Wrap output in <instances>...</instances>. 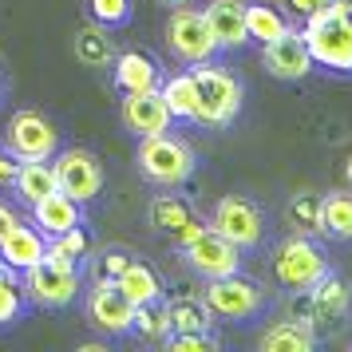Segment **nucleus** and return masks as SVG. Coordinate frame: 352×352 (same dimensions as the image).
<instances>
[{"instance_id": "nucleus-7", "label": "nucleus", "mask_w": 352, "mask_h": 352, "mask_svg": "<svg viewBox=\"0 0 352 352\" xmlns=\"http://www.w3.org/2000/svg\"><path fill=\"white\" fill-rule=\"evenodd\" d=\"M52 175H56V190H64L76 202H96L103 190V162L83 151V146H67L52 155Z\"/></svg>"}, {"instance_id": "nucleus-13", "label": "nucleus", "mask_w": 352, "mask_h": 352, "mask_svg": "<svg viewBox=\"0 0 352 352\" xmlns=\"http://www.w3.org/2000/svg\"><path fill=\"white\" fill-rule=\"evenodd\" d=\"M87 320L107 336H127L131 320H135V305L119 293L115 281H99L96 277V285L87 289Z\"/></svg>"}, {"instance_id": "nucleus-41", "label": "nucleus", "mask_w": 352, "mask_h": 352, "mask_svg": "<svg viewBox=\"0 0 352 352\" xmlns=\"http://www.w3.org/2000/svg\"><path fill=\"white\" fill-rule=\"evenodd\" d=\"M162 4H190V0H162Z\"/></svg>"}, {"instance_id": "nucleus-33", "label": "nucleus", "mask_w": 352, "mask_h": 352, "mask_svg": "<svg viewBox=\"0 0 352 352\" xmlns=\"http://www.w3.org/2000/svg\"><path fill=\"white\" fill-rule=\"evenodd\" d=\"M170 352H218V336L214 333H170L166 336Z\"/></svg>"}, {"instance_id": "nucleus-35", "label": "nucleus", "mask_w": 352, "mask_h": 352, "mask_svg": "<svg viewBox=\"0 0 352 352\" xmlns=\"http://www.w3.org/2000/svg\"><path fill=\"white\" fill-rule=\"evenodd\" d=\"M56 250H64V254H72V257H83L87 254V234H83V226H72L67 234H60V238H48Z\"/></svg>"}, {"instance_id": "nucleus-11", "label": "nucleus", "mask_w": 352, "mask_h": 352, "mask_svg": "<svg viewBox=\"0 0 352 352\" xmlns=\"http://www.w3.org/2000/svg\"><path fill=\"white\" fill-rule=\"evenodd\" d=\"M182 257H186V265H190L198 277H206V281L241 270V250L234 241H226L214 226H206L194 241H186V245H182Z\"/></svg>"}, {"instance_id": "nucleus-17", "label": "nucleus", "mask_w": 352, "mask_h": 352, "mask_svg": "<svg viewBox=\"0 0 352 352\" xmlns=\"http://www.w3.org/2000/svg\"><path fill=\"white\" fill-rule=\"evenodd\" d=\"M32 222L44 238H60L72 226H83V210H80V202L67 198L64 190H52V194H44L40 202H32Z\"/></svg>"}, {"instance_id": "nucleus-40", "label": "nucleus", "mask_w": 352, "mask_h": 352, "mask_svg": "<svg viewBox=\"0 0 352 352\" xmlns=\"http://www.w3.org/2000/svg\"><path fill=\"white\" fill-rule=\"evenodd\" d=\"M333 4H340V8H344V12H352V0H333Z\"/></svg>"}, {"instance_id": "nucleus-10", "label": "nucleus", "mask_w": 352, "mask_h": 352, "mask_svg": "<svg viewBox=\"0 0 352 352\" xmlns=\"http://www.w3.org/2000/svg\"><path fill=\"white\" fill-rule=\"evenodd\" d=\"M210 226H214L226 241H234L238 250H257V245H261V234H265L261 210H257L250 198H241V194H226V198H218Z\"/></svg>"}, {"instance_id": "nucleus-18", "label": "nucleus", "mask_w": 352, "mask_h": 352, "mask_svg": "<svg viewBox=\"0 0 352 352\" xmlns=\"http://www.w3.org/2000/svg\"><path fill=\"white\" fill-rule=\"evenodd\" d=\"M44 250H48V238L36 226H24V222H16L0 238V261L16 273H24L36 261H44Z\"/></svg>"}, {"instance_id": "nucleus-1", "label": "nucleus", "mask_w": 352, "mask_h": 352, "mask_svg": "<svg viewBox=\"0 0 352 352\" xmlns=\"http://www.w3.org/2000/svg\"><path fill=\"white\" fill-rule=\"evenodd\" d=\"M301 36L317 67L352 76V12H344L340 4H329L313 16H305Z\"/></svg>"}, {"instance_id": "nucleus-12", "label": "nucleus", "mask_w": 352, "mask_h": 352, "mask_svg": "<svg viewBox=\"0 0 352 352\" xmlns=\"http://www.w3.org/2000/svg\"><path fill=\"white\" fill-rule=\"evenodd\" d=\"M261 64L270 72L273 80H285V83H297L305 80L309 72H313V56H309V44H305V36L297 28H285V32L270 40V44H261Z\"/></svg>"}, {"instance_id": "nucleus-25", "label": "nucleus", "mask_w": 352, "mask_h": 352, "mask_svg": "<svg viewBox=\"0 0 352 352\" xmlns=\"http://www.w3.org/2000/svg\"><path fill=\"white\" fill-rule=\"evenodd\" d=\"M159 91H162V99H166V107H170L175 119H182V123H194L198 119V87H194L190 72H178L170 80H162Z\"/></svg>"}, {"instance_id": "nucleus-27", "label": "nucleus", "mask_w": 352, "mask_h": 352, "mask_svg": "<svg viewBox=\"0 0 352 352\" xmlns=\"http://www.w3.org/2000/svg\"><path fill=\"white\" fill-rule=\"evenodd\" d=\"M146 218H151L155 230H162V234L175 238L178 230L194 218V210H190V202H186L182 194H159V198L151 202V210H146Z\"/></svg>"}, {"instance_id": "nucleus-39", "label": "nucleus", "mask_w": 352, "mask_h": 352, "mask_svg": "<svg viewBox=\"0 0 352 352\" xmlns=\"http://www.w3.org/2000/svg\"><path fill=\"white\" fill-rule=\"evenodd\" d=\"M12 175H16V159L8 162L4 155H0V186H8V182H12Z\"/></svg>"}, {"instance_id": "nucleus-21", "label": "nucleus", "mask_w": 352, "mask_h": 352, "mask_svg": "<svg viewBox=\"0 0 352 352\" xmlns=\"http://www.w3.org/2000/svg\"><path fill=\"white\" fill-rule=\"evenodd\" d=\"M115 285H119V293H123L131 305H146V301H159V297H162L159 273L151 270L146 261H135V257L123 265V273L115 277Z\"/></svg>"}, {"instance_id": "nucleus-9", "label": "nucleus", "mask_w": 352, "mask_h": 352, "mask_svg": "<svg viewBox=\"0 0 352 352\" xmlns=\"http://www.w3.org/2000/svg\"><path fill=\"white\" fill-rule=\"evenodd\" d=\"M24 297L40 309H67L80 297V270H56L48 261H36L20 273Z\"/></svg>"}, {"instance_id": "nucleus-20", "label": "nucleus", "mask_w": 352, "mask_h": 352, "mask_svg": "<svg viewBox=\"0 0 352 352\" xmlns=\"http://www.w3.org/2000/svg\"><path fill=\"white\" fill-rule=\"evenodd\" d=\"M261 352H313L317 349V329L305 320H273L265 333L257 336Z\"/></svg>"}, {"instance_id": "nucleus-38", "label": "nucleus", "mask_w": 352, "mask_h": 352, "mask_svg": "<svg viewBox=\"0 0 352 352\" xmlns=\"http://www.w3.org/2000/svg\"><path fill=\"white\" fill-rule=\"evenodd\" d=\"M16 222H20V214L8 206V202H0V238H4V234H8V230H12Z\"/></svg>"}, {"instance_id": "nucleus-30", "label": "nucleus", "mask_w": 352, "mask_h": 352, "mask_svg": "<svg viewBox=\"0 0 352 352\" xmlns=\"http://www.w3.org/2000/svg\"><path fill=\"white\" fill-rule=\"evenodd\" d=\"M131 333H139L143 340H166L170 336V313H166V305L159 301H146V305H135V320H131Z\"/></svg>"}, {"instance_id": "nucleus-26", "label": "nucleus", "mask_w": 352, "mask_h": 352, "mask_svg": "<svg viewBox=\"0 0 352 352\" xmlns=\"http://www.w3.org/2000/svg\"><path fill=\"white\" fill-rule=\"evenodd\" d=\"M166 313H170V333H210L214 329V313L202 297H175L166 305Z\"/></svg>"}, {"instance_id": "nucleus-6", "label": "nucleus", "mask_w": 352, "mask_h": 352, "mask_svg": "<svg viewBox=\"0 0 352 352\" xmlns=\"http://www.w3.org/2000/svg\"><path fill=\"white\" fill-rule=\"evenodd\" d=\"M60 151V131L48 115L40 111H16L4 127V155L16 162L28 159H52Z\"/></svg>"}, {"instance_id": "nucleus-15", "label": "nucleus", "mask_w": 352, "mask_h": 352, "mask_svg": "<svg viewBox=\"0 0 352 352\" xmlns=\"http://www.w3.org/2000/svg\"><path fill=\"white\" fill-rule=\"evenodd\" d=\"M206 16V28L214 36L218 52H238L250 44V32H245V0H210L202 8Z\"/></svg>"}, {"instance_id": "nucleus-34", "label": "nucleus", "mask_w": 352, "mask_h": 352, "mask_svg": "<svg viewBox=\"0 0 352 352\" xmlns=\"http://www.w3.org/2000/svg\"><path fill=\"white\" fill-rule=\"evenodd\" d=\"M127 261H131V254H123V250H107V254H99V261H96V277L99 281H115Z\"/></svg>"}, {"instance_id": "nucleus-22", "label": "nucleus", "mask_w": 352, "mask_h": 352, "mask_svg": "<svg viewBox=\"0 0 352 352\" xmlns=\"http://www.w3.org/2000/svg\"><path fill=\"white\" fill-rule=\"evenodd\" d=\"M76 60L83 67H111L115 60V40L107 36V24H83L80 32H76Z\"/></svg>"}, {"instance_id": "nucleus-24", "label": "nucleus", "mask_w": 352, "mask_h": 352, "mask_svg": "<svg viewBox=\"0 0 352 352\" xmlns=\"http://www.w3.org/2000/svg\"><path fill=\"white\" fill-rule=\"evenodd\" d=\"M12 186L16 194L32 206L40 202L44 194L56 190V175H52V159H28V162H16V175H12Z\"/></svg>"}, {"instance_id": "nucleus-37", "label": "nucleus", "mask_w": 352, "mask_h": 352, "mask_svg": "<svg viewBox=\"0 0 352 352\" xmlns=\"http://www.w3.org/2000/svg\"><path fill=\"white\" fill-rule=\"evenodd\" d=\"M285 4L297 12V16H313V12H320V8H329L333 0H285Z\"/></svg>"}, {"instance_id": "nucleus-43", "label": "nucleus", "mask_w": 352, "mask_h": 352, "mask_svg": "<svg viewBox=\"0 0 352 352\" xmlns=\"http://www.w3.org/2000/svg\"><path fill=\"white\" fill-rule=\"evenodd\" d=\"M0 99H4V83H0Z\"/></svg>"}, {"instance_id": "nucleus-16", "label": "nucleus", "mask_w": 352, "mask_h": 352, "mask_svg": "<svg viewBox=\"0 0 352 352\" xmlns=\"http://www.w3.org/2000/svg\"><path fill=\"white\" fill-rule=\"evenodd\" d=\"M123 123H127V131H135L143 139V135L170 131L175 115H170V107H166V99H162L159 87H151V91H131L123 99Z\"/></svg>"}, {"instance_id": "nucleus-44", "label": "nucleus", "mask_w": 352, "mask_h": 352, "mask_svg": "<svg viewBox=\"0 0 352 352\" xmlns=\"http://www.w3.org/2000/svg\"><path fill=\"white\" fill-rule=\"evenodd\" d=\"M0 265H4V261H0Z\"/></svg>"}, {"instance_id": "nucleus-32", "label": "nucleus", "mask_w": 352, "mask_h": 352, "mask_svg": "<svg viewBox=\"0 0 352 352\" xmlns=\"http://www.w3.org/2000/svg\"><path fill=\"white\" fill-rule=\"evenodd\" d=\"M87 12L91 20L107 24V28H119L131 20V0H87Z\"/></svg>"}, {"instance_id": "nucleus-36", "label": "nucleus", "mask_w": 352, "mask_h": 352, "mask_svg": "<svg viewBox=\"0 0 352 352\" xmlns=\"http://www.w3.org/2000/svg\"><path fill=\"white\" fill-rule=\"evenodd\" d=\"M44 261L48 265H56V270H80V257H72V254H64V250H56L48 241V250H44Z\"/></svg>"}, {"instance_id": "nucleus-42", "label": "nucleus", "mask_w": 352, "mask_h": 352, "mask_svg": "<svg viewBox=\"0 0 352 352\" xmlns=\"http://www.w3.org/2000/svg\"><path fill=\"white\" fill-rule=\"evenodd\" d=\"M349 182H352V159H349Z\"/></svg>"}, {"instance_id": "nucleus-14", "label": "nucleus", "mask_w": 352, "mask_h": 352, "mask_svg": "<svg viewBox=\"0 0 352 352\" xmlns=\"http://www.w3.org/2000/svg\"><path fill=\"white\" fill-rule=\"evenodd\" d=\"M313 297V329H340L352 309V285L336 270H329L317 285L309 289Z\"/></svg>"}, {"instance_id": "nucleus-28", "label": "nucleus", "mask_w": 352, "mask_h": 352, "mask_svg": "<svg viewBox=\"0 0 352 352\" xmlns=\"http://www.w3.org/2000/svg\"><path fill=\"white\" fill-rule=\"evenodd\" d=\"M285 28H289V20L281 16L273 4H261V0L245 4V32H250V40H257V44H270V40H277Z\"/></svg>"}, {"instance_id": "nucleus-8", "label": "nucleus", "mask_w": 352, "mask_h": 352, "mask_svg": "<svg viewBox=\"0 0 352 352\" xmlns=\"http://www.w3.org/2000/svg\"><path fill=\"white\" fill-rule=\"evenodd\" d=\"M166 44H170V56L178 64H206L218 56V44L206 28V16L198 8H186V4H175V12L166 20Z\"/></svg>"}, {"instance_id": "nucleus-2", "label": "nucleus", "mask_w": 352, "mask_h": 352, "mask_svg": "<svg viewBox=\"0 0 352 352\" xmlns=\"http://www.w3.org/2000/svg\"><path fill=\"white\" fill-rule=\"evenodd\" d=\"M135 162H139V170H143L146 182H155V186H162V190H175V186H182V182H190V175H194L190 143H182V139L170 135V131L143 135Z\"/></svg>"}, {"instance_id": "nucleus-23", "label": "nucleus", "mask_w": 352, "mask_h": 352, "mask_svg": "<svg viewBox=\"0 0 352 352\" xmlns=\"http://www.w3.org/2000/svg\"><path fill=\"white\" fill-rule=\"evenodd\" d=\"M320 234L333 241H352V190L320 194Z\"/></svg>"}, {"instance_id": "nucleus-4", "label": "nucleus", "mask_w": 352, "mask_h": 352, "mask_svg": "<svg viewBox=\"0 0 352 352\" xmlns=\"http://www.w3.org/2000/svg\"><path fill=\"white\" fill-rule=\"evenodd\" d=\"M329 270H333V265H329L324 250H320L313 238H305V234H293V238H285L273 250V277H277V285L289 289V293L313 289Z\"/></svg>"}, {"instance_id": "nucleus-3", "label": "nucleus", "mask_w": 352, "mask_h": 352, "mask_svg": "<svg viewBox=\"0 0 352 352\" xmlns=\"http://www.w3.org/2000/svg\"><path fill=\"white\" fill-rule=\"evenodd\" d=\"M194 87H198V119L202 127H230L241 111V80L226 67L194 64Z\"/></svg>"}, {"instance_id": "nucleus-31", "label": "nucleus", "mask_w": 352, "mask_h": 352, "mask_svg": "<svg viewBox=\"0 0 352 352\" xmlns=\"http://www.w3.org/2000/svg\"><path fill=\"white\" fill-rule=\"evenodd\" d=\"M24 309H28V297H24V285H20L16 270L0 265V329L16 324L24 317Z\"/></svg>"}, {"instance_id": "nucleus-19", "label": "nucleus", "mask_w": 352, "mask_h": 352, "mask_svg": "<svg viewBox=\"0 0 352 352\" xmlns=\"http://www.w3.org/2000/svg\"><path fill=\"white\" fill-rule=\"evenodd\" d=\"M111 80L123 96H131V91H151V87H159L162 76H159V64H155L146 52H115Z\"/></svg>"}, {"instance_id": "nucleus-29", "label": "nucleus", "mask_w": 352, "mask_h": 352, "mask_svg": "<svg viewBox=\"0 0 352 352\" xmlns=\"http://www.w3.org/2000/svg\"><path fill=\"white\" fill-rule=\"evenodd\" d=\"M285 222L293 234H305V238L320 234V194H293L285 206Z\"/></svg>"}, {"instance_id": "nucleus-5", "label": "nucleus", "mask_w": 352, "mask_h": 352, "mask_svg": "<svg viewBox=\"0 0 352 352\" xmlns=\"http://www.w3.org/2000/svg\"><path fill=\"white\" fill-rule=\"evenodd\" d=\"M202 301L218 320H250L265 309V289L250 277H241V273H226V277L206 281Z\"/></svg>"}]
</instances>
